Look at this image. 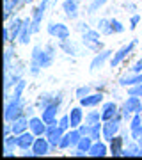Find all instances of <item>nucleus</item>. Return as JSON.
<instances>
[{
  "label": "nucleus",
  "mask_w": 142,
  "mask_h": 160,
  "mask_svg": "<svg viewBox=\"0 0 142 160\" xmlns=\"http://www.w3.org/2000/svg\"><path fill=\"white\" fill-rule=\"evenodd\" d=\"M22 114H25V102H23L22 98H20V100H16V98L7 100L6 110H4V119L11 123V121H14L16 118H20Z\"/></svg>",
  "instance_id": "f257e3e1"
},
{
  "label": "nucleus",
  "mask_w": 142,
  "mask_h": 160,
  "mask_svg": "<svg viewBox=\"0 0 142 160\" xmlns=\"http://www.w3.org/2000/svg\"><path fill=\"white\" fill-rule=\"evenodd\" d=\"M64 133H66V130H62L61 128V125H59V121H51V123H48L46 125V139L50 141L51 148H59V144H61V141H62Z\"/></svg>",
  "instance_id": "f03ea898"
},
{
  "label": "nucleus",
  "mask_w": 142,
  "mask_h": 160,
  "mask_svg": "<svg viewBox=\"0 0 142 160\" xmlns=\"http://www.w3.org/2000/svg\"><path fill=\"white\" fill-rule=\"evenodd\" d=\"M46 32H48L51 38H57L59 41L69 39V29H68V25H64V23L50 22L48 23V27H46Z\"/></svg>",
  "instance_id": "7ed1b4c3"
},
{
  "label": "nucleus",
  "mask_w": 142,
  "mask_h": 160,
  "mask_svg": "<svg viewBox=\"0 0 142 160\" xmlns=\"http://www.w3.org/2000/svg\"><path fill=\"white\" fill-rule=\"evenodd\" d=\"M48 6H50V0H41V4L36 7L34 14H32V32L34 34L41 30V22H43V16H45Z\"/></svg>",
  "instance_id": "20e7f679"
},
{
  "label": "nucleus",
  "mask_w": 142,
  "mask_h": 160,
  "mask_svg": "<svg viewBox=\"0 0 142 160\" xmlns=\"http://www.w3.org/2000/svg\"><path fill=\"white\" fill-rule=\"evenodd\" d=\"M135 45H137V39H133L130 45L123 46V48H119V50L115 52V53L112 55V59H110V68H117V66H119V64L131 53V50L135 48Z\"/></svg>",
  "instance_id": "39448f33"
},
{
  "label": "nucleus",
  "mask_w": 142,
  "mask_h": 160,
  "mask_svg": "<svg viewBox=\"0 0 142 160\" xmlns=\"http://www.w3.org/2000/svg\"><path fill=\"white\" fill-rule=\"evenodd\" d=\"M51 149V144L50 141L46 139V135H39V137H36V142L32 146V151L36 153V157H45V155L50 153Z\"/></svg>",
  "instance_id": "423d86ee"
},
{
  "label": "nucleus",
  "mask_w": 142,
  "mask_h": 160,
  "mask_svg": "<svg viewBox=\"0 0 142 160\" xmlns=\"http://www.w3.org/2000/svg\"><path fill=\"white\" fill-rule=\"evenodd\" d=\"M28 130L32 132L36 137L45 135L46 133V123L43 121V118H34V116H30V119H28Z\"/></svg>",
  "instance_id": "0eeeda50"
},
{
  "label": "nucleus",
  "mask_w": 142,
  "mask_h": 160,
  "mask_svg": "<svg viewBox=\"0 0 142 160\" xmlns=\"http://www.w3.org/2000/svg\"><path fill=\"white\" fill-rule=\"evenodd\" d=\"M130 135L135 141H139L142 137V116H140V112L133 114V118L130 119Z\"/></svg>",
  "instance_id": "6e6552de"
},
{
  "label": "nucleus",
  "mask_w": 142,
  "mask_h": 160,
  "mask_svg": "<svg viewBox=\"0 0 142 160\" xmlns=\"http://www.w3.org/2000/svg\"><path fill=\"white\" fill-rule=\"evenodd\" d=\"M53 59H55V48L53 45H46L41 52V57H39V64L41 68H50L53 64Z\"/></svg>",
  "instance_id": "1a4fd4ad"
},
{
  "label": "nucleus",
  "mask_w": 142,
  "mask_h": 160,
  "mask_svg": "<svg viewBox=\"0 0 142 160\" xmlns=\"http://www.w3.org/2000/svg\"><path fill=\"white\" fill-rule=\"evenodd\" d=\"M112 53H114L112 50H101V52H98L96 55H94V59L91 61V64H89V69H91V71H96L98 68H101L103 64L110 59V55H112Z\"/></svg>",
  "instance_id": "9d476101"
},
{
  "label": "nucleus",
  "mask_w": 142,
  "mask_h": 160,
  "mask_svg": "<svg viewBox=\"0 0 142 160\" xmlns=\"http://www.w3.org/2000/svg\"><path fill=\"white\" fill-rule=\"evenodd\" d=\"M34 142H36V135L30 130L23 132V133L18 135V148L22 149V151H25V149H32Z\"/></svg>",
  "instance_id": "9b49d317"
},
{
  "label": "nucleus",
  "mask_w": 142,
  "mask_h": 160,
  "mask_svg": "<svg viewBox=\"0 0 142 160\" xmlns=\"http://www.w3.org/2000/svg\"><path fill=\"white\" fill-rule=\"evenodd\" d=\"M59 109H61V105H59V103H50V105H46L45 109H41V112H43V114H41V118H43V121H45L46 125L57 119Z\"/></svg>",
  "instance_id": "f8f14e48"
},
{
  "label": "nucleus",
  "mask_w": 142,
  "mask_h": 160,
  "mask_svg": "<svg viewBox=\"0 0 142 160\" xmlns=\"http://www.w3.org/2000/svg\"><path fill=\"white\" fill-rule=\"evenodd\" d=\"M28 118L27 114H22L20 118H16L14 121H11V130L12 133H16V135H20V133H23V132L28 130Z\"/></svg>",
  "instance_id": "ddd939ff"
},
{
  "label": "nucleus",
  "mask_w": 142,
  "mask_h": 160,
  "mask_svg": "<svg viewBox=\"0 0 142 160\" xmlns=\"http://www.w3.org/2000/svg\"><path fill=\"white\" fill-rule=\"evenodd\" d=\"M117 114H119V109H117V105H115L114 102L103 103V107H101V121H103V123H105V121L114 119Z\"/></svg>",
  "instance_id": "4468645a"
},
{
  "label": "nucleus",
  "mask_w": 142,
  "mask_h": 160,
  "mask_svg": "<svg viewBox=\"0 0 142 160\" xmlns=\"http://www.w3.org/2000/svg\"><path fill=\"white\" fill-rule=\"evenodd\" d=\"M142 82V73H131L128 71L126 75H123L119 78V86L121 87H131V86H137Z\"/></svg>",
  "instance_id": "2eb2a0df"
},
{
  "label": "nucleus",
  "mask_w": 142,
  "mask_h": 160,
  "mask_svg": "<svg viewBox=\"0 0 142 160\" xmlns=\"http://www.w3.org/2000/svg\"><path fill=\"white\" fill-rule=\"evenodd\" d=\"M62 11L69 20H76L78 18V0H64Z\"/></svg>",
  "instance_id": "dca6fc26"
},
{
  "label": "nucleus",
  "mask_w": 142,
  "mask_h": 160,
  "mask_svg": "<svg viewBox=\"0 0 142 160\" xmlns=\"http://www.w3.org/2000/svg\"><path fill=\"white\" fill-rule=\"evenodd\" d=\"M32 34H34V32H32V18H25V20H23L22 34H20V38H18L20 45H28V41H30V36Z\"/></svg>",
  "instance_id": "f3484780"
},
{
  "label": "nucleus",
  "mask_w": 142,
  "mask_h": 160,
  "mask_svg": "<svg viewBox=\"0 0 142 160\" xmlns=\"http://www.w3.org/2000/svg\"><path fill=\"white\" fill-rule=\"evenodd\" d=\"M125 107L130 110L131 114H137V112L142 114V98L140 96H133V94H128V100L125 102Z\"/></svg>",
  "instance_id": "a211bd4d"
},
{
  "label": "nucleus",
  "mask_w": 142,
  "mask_h": 160,
  "mask_svg": "<svg viewBox=\"0 0 142 160\" xmlns=\"http://www.w3.org/2000/svg\"><path fill=\"white\" fill-rule=\"evenodd\" d=\"M16 148H18V135L16 133H11V135L4 137V155L6 157H12V153H14Z\"/></svg>",
  "instance_id": "6ab92c4d"
},
{
  "label": "nucleus",
  "mask_w": 142,
  "mask_h": 160,
  "mask_svg": "<svg viewBox=\"0 0 142 160\" xmlns=\"http://www.w3.org/2000/svg\"><path fill=\"white\" fill-rule=\"evenodd\" d=\"M103 102V92H91L85 98L80 100V105L82 107H98L100 103Z\"/></svg>",
  "instance_id": "aec40b11"
},
{
  "label": "nucleus",
  "mask_w": 142,
  "mask_h": 160,
  "mask_svg": "<svg viewBox=\"0 0 142 160\" xmlns=\"http://www.w3.org/2000/svg\"><path fill=\"white\" fill-rule=\"evenodd\" d=\"M84 121V110H82V105L80 107H73L69 110V123H71V128H78Z\"/></svg>",
  "instance_id": "412c9836"
},
{
  "label": "nucleus",
  "mask_w": 142,
  "mask_h": 160,
  "mask_svg": "<svg viewBox=\"0 0 142 160\" xmlns=\"http://www.w3.org/2000/svg\"><path fill=\"white\" fill-rule=\"evenodd\" d=\"M123 149H125V137H115L110 141V155L112 157H123Z\"/></svg>",
  "instance_id": "4be33fe9"
},
{
  "label": "nucleus",
  "mask_w": 142,
  "mask_h": 160,
  "mask_svg": "<svg viewBox=\"0 0 142 160\" xmlns=\"http://www.w3.org/2000/svg\"><path fill=\"white\" fill-rule=\"evenodd\" d=\"M123 157H140V146L135 139L133 141H125V149Z\"/></svg>",
  "instance_id": "5701e85b"
},
{
  "label": "nucleus",
  "mask_w": 142,
  "mask_h": 160,
  "mask_svg": "<svg viewBox=\"0 0 142 160\" xmlns=\"http://www.w3.org/2000/svg\"><path fill=\"white\" fill-rule=\"evenodd\" d=\"M107 151H108L107 144H105V142H100V141H94L87 155H91V157H105V155H107Z\"/></svg>",
  "instance_id": "b1692460"
},
{
  "label": "nucleus",
  "mask_w": 142,
  "mask_h": 160,
  "mask_svg": "<svg viewBox=\"0 0 142 160\" xmlns=\"http://www.w3.org/2000/svg\"><path fill=\"white\" fill-rule=\"evenodd\" d=\"M11 29V36H12V41L18 39L20 34H22V29H23V20L22 18H12V22L7 25Z\"/></svg>",
  "instance_id": "393cba45"
},
{
  "label": "nucleus",
  "mask_w": 142,
  "mask_h": 160,
  "mask_svg": "<svg viewBox=\"0 0 142 160\" xmlns=\"http://www.w3.org/2000/svg\"><path fill=\"white\" fill-rule=\"evenodd\" d=\"M59 46H61V50H64L66 53H69V55H78V46H76V43H73L71 39H64L59 43Z\"/></svg>",
  "instance_id": "a878e982"
},
{
  "label": "nucleus",
  "mask_w": 142,
  "mask_h": 160,
  "mask_svg": "<svg viewBox=\"0 0 142 160\" xmlns=\"http://www.w3.org/2000/svg\"><path fill=\"white\" fill-rule=\"evenodd\" d=\"M12 53H14V48L7 46L6 53H4V73H9L12 68Z\"/></svg>",
  "instance_id": "bb28decb"
},
{
  "label": "nucleus",
  "mask_w": 142,
  "mask_h": 160,
  "mask_svg": "<svg viewBox=\"0 0 142 160\" xmlns=\"http://www.w3.org/2000/svg\"><path fill=\"white\" fill-rule=\"evenodd\" d=\"M98 30L101 32L103 36H110L114 34L112 30V23H110V20H107V18H101L100 22H98Z\"/></svg>",
  "instance_id": "cd10ccee"
},
{
  "label": "nucleus",
  "mask_w": 142,
  "mask_h": 160,
  "mask_svg": "<svg viewBox=\"0 0 142 160\" xmlns=\"http://www.w3.org/2000/svg\"><path fill=\"white\" fill-rule=\"evenodd\" d=\"M85 123H87V125L101 123V110H89V112L85 114Z\"/></svg>",
  "instance_id": "c85d7f7f"
},
{
  "label": "nucleus",
  "mask_w": 142,
  "mask_h": 160,
  "mask_svg": "<svg viewBox=\"0 0 142 160\" xmlns=\"http://www.w3.org/2000/svg\"><path fill=\"white\" fill-rule=\"evenodd\" d=\"M92 142H94V139H92L91 135H82V139H80L78 144H76V148L82 149V151H85V153H89Z\"/></svg>",
  "instance_id": "c756f323"
},
{
  "label": "nucleus",
  "mask_w": 142,
  "mask_h": 160,
  "mask_svg": "<svg viewBox=\"0 0 142 160\" xmlns=\"http://www.w3.org/2000/svg\"><path fill=\"white\" fill-rule=\"evenodd\" d=\"M82 45H84L87 50H92V52H101V50H103V43H101V41L82 39Z\"/></svg>",
  "instance_id": "7c9ffc66"
},
{
  "label": "nucleus",
  "mask_w": 142,
  "mask_h": 160,
  "mask_svg": "<svg viewBox=\"0 0 142 160\" xmlns=\"http://www.w3.org/2000/svg\"><path fill=\"white\" fill-rule=\"evenodd\" d=\"M14 9H16V4L12 0H4V20H9Z\"/></svg>",
  "instance_id": "2f4dec72"
},
{
  "label": "nucleus",
  "mask_w": 142,
  "mask_h": 160,
  "mask_svg": "<svg viewBox=\"0 0 142 160\" xmlns=\"http://www.w3.org/2000/svg\"><path fill=\"white\" fill-rule=\"evenodd\" d=\"M91 137L94 139V141H100V139H103V121H101V123H96V125H92Z\"/></svg>",
  "instance_id": "473e14b6"
},
{
  "label": "nucleus",
  "mask_w": 142,
  "mask_h": 160,
  "mask_svg": "<svg viewBox=\"0 0 142 160\" xmlns=\"http://www.w3.org/2000/svg\"><path fill=\"white\" fill-rule=\"evenodd\" d=\"M25 87H27V82H25V80H20V82H18L16 86H14V91H12V96L11 98H16V100H20V98H22V94H23V89H25Z\"/></svg>",
  "instance_id": "72a5a7b5"
},
{
  "label": "nucleus",
  "mask_w": 142,
  "mask_h": 160,
  "mask_svg": "<svg viewBox=\"0 0 142 160\" xmlns=\"http://www.w3.org/2000/svg\"><path fill=\"white\" fill-rule=\"evenodd\" d=\"M107 2H108V0H92L91 6L87 7V12H89V14H94V12L100 11V7H103Z\"/></svg>",
  "instance_id": "f704fd0d"
},
{
  "label": "nucleus",
  "mask_w": 142,
  "mask_h": 160,
  "mask_svg": "<svg viewBox=\"0 0 142 160\" xmlns=\"http://www.w3.org/2000/svg\"><path fill=\"white\" fill-rule=\"evenodd\" d=\"M75 94H76V98H78V100H82V98H85L87 94H91V86H82V87H78V89L75 91Z\"/></svg>",
  "instance_id": "c9c22d12"
},
{
  "label": "nucleus",
  "mask_w": 142,
  "mask_h": 160,
  "mask_svg": "<svg viewBox=\"0 0 142 160\" xmlns=\"http://www.w3.org/2000/svg\"><path fill=\"white\" fill-rule=\"evenodd\" d=\"M68 148H71V135H69V132H66L61 144H59V149H68Z\"/></svg>",
  "instance_id": "e433bc0d"
},
{
  "label": "nucleus",
  "mask_w": 142,
  "mask_h": 160,
  "mask_svg": "<svg viewBox=\"0 0 142 160\" xmlns=\"http://www.w3.org/2000/svg\"><path fill=\"white\" fill-rule=\"evenodd\" d=\"M110 23H112V30L115 32V34H121V32H125V25H123L119 20L112 18V20H110Z\"/></svg>",
  "instance_id": "4c0bfd02"
},
{
  "label": "nucleus",
  "mask_w": 142,
  "mask_h": 160,
  "mask_svg": "<svg viewBox=\"0 0 142 160\" xmlns=\"http://www.w3.org/2000/svg\"><path fill=\"white\" fill-rule=\"evenodd\" d=\"M128 94H133V96H140L142 98V82L137 84V86H131L128 89Z\"/></svg>",
  "instance_id": "58836bf2"
},
{
  "label": "nucleus",
  "mask_w": 142,
  "mask_h": 160,
  "mask_svg": "<svg viewBox=\"0 0 142 160\" xmlns=\"http://www.w3.org/2000/svg\"><path fill=\"white\" fill-rule=\"evenodd\" d=\"M59 125H61V128H62V130L68 132L69 128H71V123H69V114L68 116H62V118L59 119Z\"/></svg>",
  "instance_id": "ea45409f"
},
{
  "label": "nucleus",
  "mask_w": 142,
  "mask_h": 160,
  "mask_svg": "<svg viewBox=\"0 0 142 160\" xmlns=\"http://www.w3.org/2000/svg\"><path fill=\"white\" fill-rule=\"evenodd\" d=\"M78 130H80V133L82 135H91V130H92V125H87V123H82V125L78 126Z\"/></svg>",
  "instance_id": "a19ab883"
},
{
  "label": "nucleus",
  "mask_w": 142,
  "mask_h": 160,
  "mask_svg": "<svg viewBox=\"0 0 142 160\" xmlns=\"http://www.w3.org/2000/svg\"><path fill=\"white\" fill-rule=\"evenodd\" d=\"M130 71H131V73H142V59H139V61L131 66Z\"/></svg>",
  "instance_id": "79ce46f5"
},
{
  "label": "nucleus",
  "mask_w": 142,
  "mask_h": 160,
  "mask_svg": "<svg viewBox=\"0 0 142 160\" xmlns=\"http://www.w3.org/2000/svg\"><path fill=\"white\" fill-rule=\"evenodd\" d=\"M139 22H140V16L139 14H133L130 20V30H135V27L139 25Z\"/></svg>",
  "instance_id": "37998d69"
},
{
  "label": "nucleus",
  "mask_w": 142,
  "mask_h": 160,
  "mask_svg": "<svg viewBox=\"0 0 142 160\" xmlns=\"http://www.w3.org/2000/svg\"><path fill=\"white\" fill-rule=\"evenodd\" d=\"M12 41V36H11V29L9 27H4V43H11Z\"/></svg>",
  "instance_id": "c03bdc74"
},
{
  "label": "nucleus",
  "mask_w": 142,
  "mask_h": 160,
  "mask_svg": "<svg viewBox=\"0 0 142 160\" xmlns=\"http://www.w3.org/2000/svg\"><path fill=\"white\" fill-rule=\"evenodd\" d=\"M78 30L80 32H85V30H89V25L87 23H78Z\"/></svg>",
  "instance_id": "a18cd8bd"
},
{
  "label": "nucleus",
  "mask_w": 142,
  "mask_h": 160,
  "mask_svg": "<svg viewBox=\"0 0 142 160\" xmlns=\"http://www.w3.org/2000/svg\"><path fill=\"white\" fill-rule=\"evenodd\" d=\"M25 114H27V116H32V114H34V107H28V109H25Z\"/></svg>",
  "instance_id": "49530a36"
},
{
  "label": "nucleus",
  "mask_w": 142,
  "mask_h": 160,
  "mask_svg": "<svg viewBox=\"0 0 142 160\" xmlns=\"http://www.w3.org/2000/svg\"><path fill=\"white\" fill-rule=\"evenodd\" d=\"M12 2H14V4H16V7L20 6V4H23V0H12Z\"/></svg>",
  "instance_id": "de8ad7c7"
},
{
  "label": "nucleus",
  "mask_w": 142,
  "mask_h": 160,
  "mask_svg": "<svg viewBox=\"0 0 142 160\" xmlns=\"http://www.w3.org/2000/svg\"><path fill=\"white\" fill-rule=\"evenodd\" d=\"M27 2H32V0H23V4H27Z\"/></svg>",
  "instance_id": "09e8293b"
}]
</instances>
